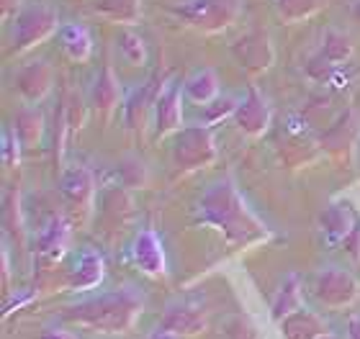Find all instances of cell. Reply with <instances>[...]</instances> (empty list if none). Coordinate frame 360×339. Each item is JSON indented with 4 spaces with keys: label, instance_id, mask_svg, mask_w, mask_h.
<instances>
[{
    "label": "cell",
    "instance_id": "obj_1",
    "mask_svg": "<svg viewBox=\"0 0 360 339\" xmlns=\"http://www.w3.org/2000/svg\"><path fill=\"white\" fill-rule=\"evenodd\" d=\"M195 224L217 226L232 244H252V241H260L268 237L265 224L250 211L245 198L240 196V190L234 188L232 180L214 182L203 193Z\"/></svg>",
    "mask_w": 360,
    "mask_h": 339
},
{
    "label": "cell",
    "instance_id": "obj_2",
    "mask_svg": "<svg viewBox=\"0 0 360 339\" xmlns=\"http://www.w3.org/2000/svg\"><path fill=\"white\" fill-rule=\"evenodd\" d=\"M144 311V298L134 288H119L111 293H101L98 298H88L65 311V319L80 326L96 329L105 334H127L134 329Z\"/></svg>",
    "mask_w": 360,
    "mask_h": 339
},
{
    "label": "cell",
    "instance_id": "obj_3",
    "mask_svg": "<svg viewBox=\"0 0 360 339\" xmlns=\"http://www.w3.org/2000/svg\"><path fill=\"white\" fill-rule=\"evenodd\" d=\"M173 157L186 170H198V167L209 165L211 159L217 157V142H214L209 124L180 128L178 139H175Z\"/></svg>",
    "mask_w": 360,
    "mask_h": 339
},
{
    "label": "cell",
    "instance_id": "obj_4",
    "mask_svg": "<svg viewBox=\"0 0 360 339\" xmlns=\"http://www.w3.org/2000/svg\"><path fill=\"white\" fill-rule=\"evenodd\" d=\"M314 293L330 309H347V306H353L358 301L360 286L353 272H347L345 267H338V265H330V267H324L319 272Z\"/></svg>",
    "mask_w": 360,
    "mask_h": 339
},
{
    "label": "cell",
    "instance_id": "obj_5",
    "mask_svg": "<svg viewBox=\"0 0 360 339\" xmlns=\"http://www.w3.org/2000/svg\"><path fill=\"white\" fill-rule=\"evenodd\" d=\"M175 13L203 29H221L237 18L240 0H188L186 6L175 8Z\"/></svg>",
    "mask_w": 360,
    "mask_h": 339
},
{
    "label": "cell",
    "instance_id": "obj_6",
    "mask_svg": "<svg viewBox=\"0 0 360 339\" xmlns=\"http://www.w3.org/2000/svg\"><path fill=\"white\" fill-rule=\"evenodd\" d=\"M57 29V13L49 6H31L26 8L18 18H15L13 41L15 49H26V46L37 44L46 39Z\"/></svg>",
    "mask_w": 360,
    "mask_h": 339
},
{
    "label": "cell",
    "instance_id": "obj_7",
    "mask_svg": "<svg viewBox=\"0 0 360 339\" xmlns=\"http://www.w3.org/2000/svg\"><path fill=\"white\" fill-rule=\"evenodd\" d=\"M131 257H134L136 267L152 278H162L167 272L165 247H162V239L155 229H144L136 234L134 244H131Z\"/></svg>",
    "mask_w": 360,
    "mask_h": 339
},
{
    "label": "cell",
    "instance_id": "obj_8",
    "mask_svg": "<svg viewBox=\"0 0 360 339\" xmlns=\"http://www.w3.org/2000/svg\"><path fill=\"white\" fill-rule=\"evenodd\" d=\"M183 91L186 83H167L162 93L155 100V124H158V134H170V131H180L183 126Z\"/></svg>",
    "mask_w": 360,
    "mask_h": 339
},
{
    "label": "cell",
    "instance_id": "obj_9",
    "mask_svg": "<svg viewBox=\"0 0 360 339\" xmlns=\"http://www.w3.org/2000/svg\"><path fill=\"white\" fill-rule=\"evenodd\" d=\"M234 119H237V126L250 136H260L268 131L270 126V106L268 100L255 91V88H250V93L242 98V103L237 106V113H234Z\"/></svg>",
    "mask_w": 360,
    "mask_h": 339
},
{
    "label": "cell",
    "instance_id": "obj_10",
    "mask_svg": "<svg viewBox=\"0 0 360 339\" xmlns=\"http://www.w3.org/2000/svg\"><path fill=\"white\" fill-rule=\"evenodd\" d=\"M103 270H105L103 257L98 255L96 249H83V252L77 255L72 270H70V278H68L70 291L83 293V291H93V288H98L101 286V280H103V275H105Z\"/></svg>",
    "mask_w": 360,
    "mask_h": 339
},
{
    "label": "cell",
    "instance_id": "obj_11",
    "mask_svg": "<svg viewBox=\"0 0 360 339\" xmlns=\"http://www.w3.org/2000/svg\"><path fill=\"white\" fill-rule=\"evenodd\" d=\"M160 326L178 332L180 337L201 334L206 329V314H203L201 306H193V303H170L162 314Z\"/></svg>",
    "mask_w": 360,
    "mask_h": 339
},
{
    "label": "cell",
    "instance_id": "obj_12",
    "mask_svg": "<svg viewBox=\"0 0 360 339\" xmlns=\"http://www.w3.org/2000/svg\"><path fill=\"white\" fill-rule=\"evenodd\" d=\"M358 216L347 204H332L330 208H324L322 213V232L327 237V244L335 247V244H345L347 237L355 232L358 226Z\"/></svg>",
    "mask_w": 360,
    "mask_h": 339
},
{
    "label": "cell",
    "instance_id": "obj_13",
    "mask_svg": "<svg viewBox=\"0 0 360 339\" xmlns=\"http://www.w3.org/2000/svg\"><path fill=\"white\" fill-rule=\"evenodd\" d=\"M15 85L29 103H39L52 88V69L46 67V62H31L15 75Z\"/></svg>",
    "mask_w": 360,
    "mask_h": 339
},
{
    "label": "cell",
    "instance_id": "obj_14",
    "mask_svg": "<svg viewBox=\"0 0 360 339\" xmlns=\"http://www.w3.org/2000/svg\"><path fill=\"white\" fill-rule=\"evenodd\" d=\"M281 326H283L285 339H322L324 334H330L324 319L309 309H299L296 314L285 317Z\"/></svg>",
    "mask_w": 360,
    "mask_h": 339
},
{
    "label": "cell",
    "instance_id": "obj_15",
    "mask_svg": "<svg viewBox=\"0 0 360 339\" xmlns=\"http://www.w3.org/2000/svg\"><path fill=\"white\" fill-rule=\"evenodd\" d=\"M68 244H70V224L62 219V216H54L37 237L39 255L46 257V260H52V262L65 255Z\"/></svg>",
    "mask_w": 360,
    "mask_h": 339
},
{
    "label": "cell",
    "instance_id": "obj_16",
    "mask_svg": "<svg viewBox=\"0 0 360 339\" xmlns=\"http://www.w3.org/2000/svg\"><path fill=\"white\" fill-rule=\"evenodd\" d=\"M93 190H96V182H93L90 170L85 167H75L62 178V193L77 208H88L93 204Z\"/></svg>",
    "mask_w": 360,
    "mask_h": 339
},
{
    "label": "cell",
    "instance_id": "obj_17",
    "mask_svg": "<svg viewBox=\"0 0 360 339\" xmlns=\"http://www.w3.org/2000/svg\"><path fill=\"white\" fill-rule=\"evenodd\" d=\"M186 93L193 103H201V106H209L211 100L219 98V77L214 69L203 67L195 69L193 75L186 80Z\"/></svg>",
    "mask_w": 360,
    "mask_h": 339
},
{
    "label": "cell",
    "instance_id": "obj_18",
    "mask_svg": "<svg viewBox=\"0 0 360 339\" xmlns=\"http://www.w3.org/2000/svg\"><path fill=\"white\" fill-rule=\"evenodd\" d=\"M299 309H304V293H301V280L299 275H288L283 283V288L278 291L276 301H273V319L283 321L285 317L296 314Z\"/></svg>",
    "mask_w": 360,
    "mask_h": 339
},
{
    "label": "cell",
    "instance_id": "obj_19",
    "mask_svg": "<svg viewBox=\"0 0 360 339\" xmlns=\"http://www.w3.org/2000/svg\"><path fill=\"white\" fill-rule=\"evenodd\" d=\"M237 54L240 60L248 65V67H268L270 60H273V52H270L268 36L265 34H252L245 41L237 44Z\"/></svg>",
    "mask_w": 360,
    "mask_h": 339
},
{
    "label": "cell",
    "instance_id": "obj_20",
    "mask_svg": "<svg viewBox=\"0 0 360 339\" xmlns=\"http://www.w3.org/2000/svg\"><path fill=\"white\" fill-rule=\"evenodd\" d=\"M93 100H96V106L101 108V111H111V108L119 106L121 83H119V77L113 75V69L108 67V65L103 67L96 88H93Z\"/></svg>",
    "mask_w": 360,
    "mask_h": 339
},
{
    "label": "cell",
    "instance_id": "obj_21",
    "mask_svg": "<svg viewBox=\"0 0 360 339\" xmlns=\"http://www.w3.org/2000/svg\"><path fill=\"white\" fill-rule=\"evenodd\" d=\"M62 46H65V52L77 62H85L93 52V41H90V34L85 26L80 23H70L62 29Z\"/></svg>",
    "mask_w": 360,
    "mask_h": 339
},
{
    "label": "cell",
    "instance_id": "obj_22",
    "mask_svg": "<svg viewBox=\"0 0 360 339\" xmlns=\"http://www.w3.org/2000/svg\"><path fill=\"white\" fill-rule=\"evenodd\" d=\"M15 131L21 136L23 147H34L41 139V134H44V119H41V113L34 106L21 108L18 116H15Z\"/></svg>",
    "mask_w": 360,
    "mask_h": 339
},
{
    "label": "cell",
    "instance_id": "obj_23",
    "mask_svg": "<svg viewBox=\"0 0 360 339\" xmlns=\"http://www.w3.org/2000/svg\"><path fill=\"white\" fill-rule=\"evenodd\" d=\"M350 54H353V44H350V39H347L345 34L330 31L327 39H324V46H322V54H319V57H324L330 65L338 67L340 62H345Z\"/></svg>",
    "mask_w": 360,
    "mask_h": 339
},
{
    "label": "cell",
    "instance_id": "obj_24",
    "mask_svg": "<svg viewBox=\"0 0 360 339\" xmlns=\"http://www.w3.org/2000/svg\"><path fill=\"white\" fill-rule=\"evenodd\" d=\"M119 49H121V57L129 65H144V60H147V49H144L142 36H136L131 31H124L119 36Z\"/></svg>",
    "mask_w": 360,
    "mask_h": 339
},
{
    "label": "cell",
    "instance_id": "obj_25",
    "mask_svg": "<svg viewBox=\"0 0 360 339\" xmlns=\"http://www.w3.org/2000/svg\"><path fill=\"white\" fill-rule=\"evenodd\" d=\"M101 13L111 15L116 21H134L136 15H139V0H103L101 3Z\"/></svg>",
    "mask_w": 360,
    "mask_h": 339
},
{
    "label": "cell",
    "instance_id": "obj_26",
    "mask_svg": "<svg viewBox=\"0 0 360 339\" xmlns=\"http://www.w3.org/2000/svg\"><path fill=\"white\" fill-rule=\"evenodd\" d=\"M119 173H121V182L127 188H142L144 182H147V167H144L142 159H134V157L124 159Z\"/></svg>",
    "mask_w": 360,
    "mask_h": 339
},
{
    "label": "cell",
    "instance_id": "obj_27",
    "mask_svg": "<svg viewBox=\"0 0 360 339\" xmlns=\"http://www.w3.org/2000/svg\"><path fill=\"white\" fill-rule=\"evenodd\" d=\"M237 106L240 103H234L232 98H217L211 100L209 106H206V113H203V119H206V124H219L221 119H226L229 113H237Z\"/></svg>",
    "mask_w": 360,
    "mask_h": 339
},
{
    "label": "cell",
    "instance_id": "obj_28",
    "mask_svg": "<svg viewBox=\"0 0 360 339\" xmlns=\"http://www.w3.org/2000/svg\"><path fill=\"white\" fill-rule=\"evenodd\" d=\"M21 136L15 128L8 126L6 134H3V157H6L8 165H18V152H21Z\"/></svg>",
    "mask_w": 360,
    "mask_h": 339
},
{
    "label": "cell",
    "instance_id": "obj_29",
    "mask_svg": "<svg viewBox=\"0 0 360 339\" xmlns=\"http://www.w3.org/2000/svg\"><path fill=\"white\" fill-rule=\"evenodd\" d=\"M278 3L288 18H299V15L309 13L311 8H316V0H278Z\"/></svg>",
    "mask_w": 360,
    "mask_h": 339
},
{
    "label": "cell",
    "instance_id": "obj_30",
    "mask_svg": "<svg viewBox=\"0 0 360 339\" xmlns=\"http://www.w3.org/2000/svg\"><path fill=\"white\" fill-rule=\"evenodd\" d=\"M39 339H80L75 332H68V329H60V326H52V329H46L44 334Z\"/></svg>",
    "mask_w": 360,
    "mask_h": 339
},
{
    "label": "cell",
    "instance_id": "obj_31",
    "mask_svg": "<svg viewBox=\"0 0 360 339\" xmlns=\"http://www.w3.org/2000/svg\"><path fill=\"white\" fill-rule=\"evenodd\" d=\"M147 339H183L178 332H170V329H165V326H158L155 332L150 334Z\"/></svg>",
    "mask_w": 360,
    "mask_h": 339
},
{
    "label": "cell",
    "instance_id": "obj_32",
    "mask_svg": "<svg viewBox=\"0 0 360 339\" xmlns=\"http://www.w3.org/2000/svg\"><path fill=\"white\" fill-rule=\"evenodd\" d=\"M347 339H360V317H350L347 321Z\"/></svg>",
    "mask_w": 360,
    "mask_h": 339
},
{
    "label": "cell",
    "instance_id": "obj_33",
    "mask_svg": "<svg viewBox=\"0 0 360 339\" xmlns=\"http://www.w3.org/2000/svg\"><path fill=\"white\" fill-rule=\"evenodd\" d=\"M353 13H355V18H358V21H360V0H358V3H355Z\"/></svg>",
    "mask_w": 360,
    "mask_h": 339
},
{
    "label": "cell",
    "instance_id": "obj_34",
    "mask_svg": "<svg viewBox=\"0 0 360 339\" xmlns=\"http://www.w3.org/2000/svg\"><path fill=\"white\" fill-rule=\"evenodd\" d=\"M322 339H338V337H335V334H324Z\"/></svg>",
    "mask_w": 360,
    "mask_h": 339
}]
</instances>
